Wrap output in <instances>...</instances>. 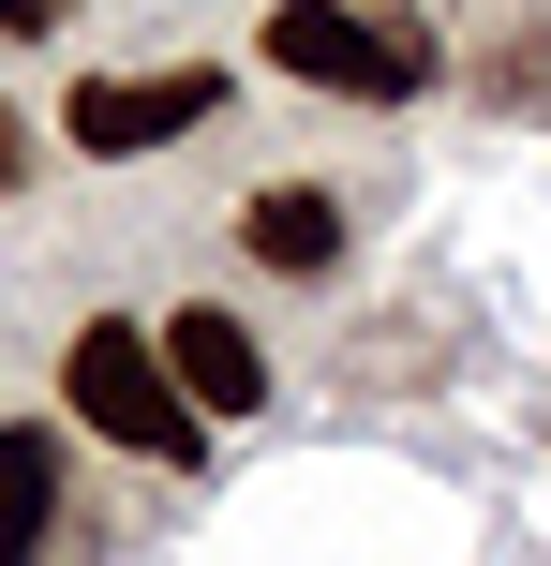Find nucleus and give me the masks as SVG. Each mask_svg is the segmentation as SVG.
<instances>
[{
  "label": "nucleus",
  "mask_w": 551,
  "mask_h": 566,
  "mask_svg": "<svg viewBox=\"0 0 551 566\" xmlns=\"http://www.w3.org/2000/svg\"><path fill=\"white\" fill-rule=\"evenodd\" d=\"M268 60H284L298 90H343V105H403V90L433 75L417 30H358L343 0H284V15H268Z\"/></svg>",
  "instance_id": "2"
},
{
  "label": "nucleus",
  "mask_w": 551,
  "mask_h": 566,
  "mask_svg": "<svg viewBox=\"0 0 551 566\" xmlns=\"http://www.w3.org/2000/svg\"><path fill=\"white\" fill-rule=\"evenodd\" d=\"M165 373H179V402H194V418H254V402H268V358H254V328H239L224 298L165 313Z\"/></svg>",
  "instance_id": "5"
},
{
  "label": "nucleus",
  "mask_w": 551,
  "mask_h": 566,
  "mask_svg": "<svg viewBox=\"0 0 551 566\" xmlns=\"http://www.w3.org/2000/svg\"><path fill=\"white\" fill-rule=\"evenodd\" d=\"M0 30H15V45H45V30H60V0H0Z\"/></svg>",
  "instance_id": "7"
},
{
  "label": "nucleus",
  "mask_w": 551,
  "mask_h": 566,
  "mask_svg": "<svg viewBox=\"0 0 551 566\" xmlns=\"http://www.w3.org/2000/svg\"><path fill=\"white\" fill-rule=\"evenodd\" d=\"M60 402H75L105 448H135V462H165V478H194L209 462V418L179 402V373H165V328H135V313H89L75 343H60Z\"/></svg>",
  "instance_id": "1"
},
{
  "label": "nucleus",
  "mask_w": 551,
  "mask_h": 566,
  "mask_svg": "<svg viewBox=\"0 0 551 566\" xmlns=\"http://www.w3.org/2000/svg\"><path fill=\"white\" fill-rule=\"evenodd\" d=\"M239 254L284 269V283H328L343 269V195H328V179H254V195H239Z\"/></svg>",
  "instance_id": "4"
},
{
  "label": "nucleus",
  "mask_w": 551,
  "mask_h": 566,
  "mask_svg": "<svg viewBox=\"0 0 551 566\" xmlns=\"http://www.w3.org/2000/svg\"><path fill=\"white\" fill-rule=\"evenodd\" d=\"M45 522H60V432H0V566H45Z\"/></svg>",
  "instance_id": "6"
},
{
  "label": "nucleus",
  "mask_w": 551,
  "mask_h": 566,
  "mask_svg": "<svg viewBox=\"0 0 551 566\" xmlns=\"http://www.w3.org/2000/svg\"><path fill=\"white\" fill-rule=\"evenodd\" d=\"M209 105H224V60H165V75H105V90H75V105H60V135H75L89 165H135V149L194 135Z\"/></svg>",
  "instance_id": "3"
}]
</instances>
